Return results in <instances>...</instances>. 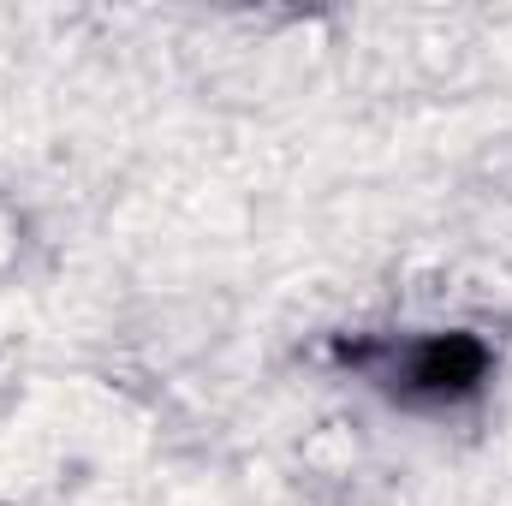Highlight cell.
<instances>
[{
  "label": "cell",
  "mask_w": 512,
  "mask_h": 506,
  "mask_svg": "<svg viewBox=\"0 0 512 506\" xmlns=\"http://www.w3.org/2000/svg\"><path fill=\"white\" fill-rule=\"evenodd\" d=\"M489 376V346L477 334H423L393 364V387L405 399H465Z\"/></svg>",
  "instance_id": "cell-1"
}]
</instances>
